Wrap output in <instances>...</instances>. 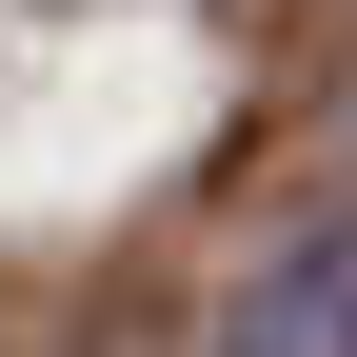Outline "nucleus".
Here are the masks:
<instances>
[{"label": "nucleus", "mask_w": 357, "mask_h": 357, "mask_svg": "<svg viewBox=\"0 0 357 357\" xmlns=\"http://www.w3.org/2000/svg\"><path fill=\"white\" fill-rule=\"evenodd\" d=\"M218 357H357V218H298V238L238 278Z\"/></svg>", "instance_id": "1"}]
</instances>
